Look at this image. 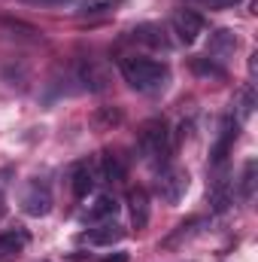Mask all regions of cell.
Segmentation results:
<instances>
[{
    "label": "cell",
    "instance_id": "cell-1",
    "mask_svg": "<svg viewBox=\"0 0 258 262\" xmlns=\"http://www.w3.org/2000/svg\"><path fill=\"white\" fill-rule=\"evenodd\" d=\"M122 76L134 92H146V95H155L161 89H167L170 82V67L161 64V61H152V58H137L128 55L122 58Z\"/></svg>",
    "mask_w": 258,
    "mask_h": 262
},
{
    "label": "cell",
    "instance_id": "cell-2",
    "mask_svg": "<svg viewBox=\"0 0 258 262\" xmlns=\"http://www.w3.org/2000/svg\"><path fill=\"white\" fill-rule=\"evenodd\" d=\"M170 149H173V140H170V128L164 119H149L140 134H137V152L143 156L146 165L152 168H164L167 159H170Z\"/></svg>",
    "mask_w": 258,
    "mask_h": 262
},
{
    "label": "cell",
    "instance_id": "cell-3",
    "mask_svg": "<svg viewBox=\"0 0 258 262\" xmlns=\"http://www.w3.org/2000/svg\"><path fill=\"white\" fill-rule=\"evenodd\" d=\"M189 192V171L179 165H164L155 180V195L164 204H179Z\"/></svg>",
    "mask_w": 258,
    "mask_h": 262
},
{
    "label": "cell",
    "instance_id": "cell-4",
    "mask_svg": "<svg viewBox=\"0 0 258 262\" xmlns=\"http://www.w3.org/2000/svg\"><path fill=\"white\" fill-rule=\"evenodd\" d=\"M21 210L28 216H46L52 210V189L46 180H31L24 189H21Z\"/></svg>",
    "mask_w": 258,
    "mask_h": 262
},
{
    "label": "cell",
    "instance_id": "cell-5",
    "mask_svg": "<svg viewBox=\"0 0 258 262\" xmlns=\"http://www.w3.org/2000/svg\"><path fill=\"white\" fill-rule=\"evenodd\" d=\"M213 171H216V177H213V183H210V189H207L210 210H213V213H225V210L234 204V180L225 174V165H222V168H213Z\"/></svg>",
    "mask_w": 258,
    "mask_h": 262
},
{
    "label": "cell",
    "instance_id": "cell-6",
    "mask_svg": "<svg viewBox=\"0 0 258 262\" xmlns=\"http://www.w3.org/2000/svg\"><path fill=\"white\" fill-rule=\"evenodd\" d=\"M170 28H173V34H176V40H179V43L192 46V43L200 40V34H203L207 21H203V15H197V12H192V9H179V12H173Z\"/></svg>",
    "mask_w": 258,
    "mask_h": 262
},
{
    "label": "cell",
    "instance_id": "cell-7",
    "mask_svg": "<svg viewBox=\"0 0 258 262\" xmlns=\"http://www.w3.org/2000/svg\"><path fill=\"white\" fill-rule=\"evenodd\" d=\"M100 183V171H97V159H85V162H76L73 171H70V186H73V195L85 198L88 192H94Z\"/></svg>",
    "mask_w": 258,
    "mask_h": 262
},
{
    "label": "cell",
    "instance_id": "cell-8",
    "mask_svg": "<svg viewBox=\"0 0 258 262\" xmlns=\"http://www.w3.org/2000/svg\"><path fill=\"white\" fill-rule=\"evenodd\" d=\"M237 131H240V122H237L234 116H225V119H222L219 140H216V146H213V159H210L213 168H222V165L228 162V152H231V146H234V140H237Z\"/></svg>",
    "mask_w": 258,
    "mask_h": 262
},
{
    "label": "cell",
    "instance_id": "cell-9",
    "mask_svg": "<svg viewBox=\"0 0 258 262\" xmlns=\"http://www.w3.org/2000/svg\"><path fill=\"white\" fill-rule=\"evenodd\" d=\"M125 238V229L116 223V220H104V223H94V229H88L82 235L85 244H94V247H113Z\"/></svg>",
    "mask_w": 258,
    "mask_h": 262
},
{
    "label": "cell",
    "instance_id": "cell-10",
    "mask_svg": "<svg viewBox=\"0 0 258 262\" xmlns=\"http://www.w3.org/2000/svg\"><path fill=\"white\" fill-rule=\"evenodd\" d=\"M28 244H31V235H28V229H21V226L0 232V262L18 259Z\"/></svg>",
    "mask_w": 258,
    "mask_h": 262
},
{
    "label": "cell",
    "instance_id": "cell-11",
    "mask_svg": "<svg viewBox=\"0 0 258 262\" xmlns=\"http://www.w3.org/2000/svg\"><path fill=\"white\" fill-rule=\"evenodd\" d=\"M128 210H131V223H134V229L140 232V229H146V223H149V192L146 189H131L128 192Z\"/></svg>",
    "mask_w": 258,
    "mask_h": 262
},
{
    "label": "cell",
    "instance_id": "cell-12",
    "mask_svg": "<svg viewBox=\"0 0 258 262\" xmlns=\"http://www.w3.org/2000/svg\"><path fill=\"white\" fill-rule=\"evenodd\" d=\"M116 210H119L116 198L100 195V198H94V204H88V207L82 210V223H104V220H113Z\"/></svg>",
    "mask_w": 258,
    "mask_h": 262
},
{
    "label": "cell",
    "instance_id": "cell-13",
    "mask_svg": "<svg viewBox=\"0 0 258 262\" xmlns=\"http://www.w3.org/2000/svg\"><path fill=\"white\" fill-rule=\"evenodd\" d=\"M203 226H207V220H200V216H194V220H189V223H179L161 244L164 247H179V244H186V241H192L194 235H200L203 232Z\"/></svg>",
    "mask_w": 258,
    "mask_h": 262
},
{
    "label": "cell",
    "instance_id": "cell-14",
    "mask_svg": "<svg viewBox=\"0 0 258 262\" xmlns=\"http://www.w3.org/2000/svg\"><path fill=\"white\" fill-rule=\"evenodd\" d=\"M134 40H140V43H146L152 49H170V37H167V31L161 25H140V28H134Z\"/></svg>",
    "mask_w": 258,
    "mask_h": 262
},
{
    "label": "cell",
    "instance_id": "cell-15",
    "mask_svg": "<svg viewBox=\"0 0 258 262\" xmlns=\"http://www.w3.org/2000/svg\"><path fill=\"white\" fill-rule=\"evenodd\" d=\"M255 186H258V162H255V159H249V162L243 165L240 180L234 183V192L240 195V201H252V195H255Z\"/></svg>",
    "mask_w": 258,
    "mask_h": 262
},
{
    "label": "cell",
    "instance_id": "cell-16",
    "mask_svg": "<svg viewBox=\"0 0 258 262\" xmlns=\"http://www.w3.org/2000/svg\"><path fill=\"white\" fill-rule=\"evenodd\" d=\"M97 171H100V183H119L125 177V165L113 152H100L97 156Z\"/></svg>",
    "mask_w": 258,
    "mask_h": 262
},
{
    "label": "cell",
    "instance_id": "cell-17",
    "mask_svg": "<svg viewBox=\"0 0 258 262\" xmlns=\"http://www.w3.org/2000/svg\"><path fill=\"white\" fill-rule=\"evenodd\" d=\"M234 107H237V122H246V119L255 113L258 95H255V85H252V82H246V85L237 92V101H234Z\"/></svg>",
    "mask_w": 258,
    "mask_h": 262
},
{
    "label": "cell",
    "instance_id": "cell-18",
    "mask_svg": "<svg viewBox=\"0 0 258 262\" xmlns=\"http://www.w3.org/2000/svg\"><path fill=\"white\" fill-rule=\"evenodd\" d=\"M234 49H237V37H234V31L222 28V31H216V34L210 37V55H213V58H225V55H231Z\"/></svg>",
    "mask_w": 258,
    "mask_h": 262
},
{
    "label": "cell",
    "instance_id": "cell-19",
    "mask_svg": "<svg viewBox=\"0 0 258 262\" xmlns=\"http://www.w3.org/2000/svg\"><path fill=\"white\" fill-rule=\"evenodd\" d=\"M125 0H82L79 3V15H107V12H116Z\"/></svg>",
    "mask_w": 258,
    "mask_h": 262
},
{
    "label": "cell",
    "instance_id": "cell-20",
    "mask_svg": "<svg viewBox=\"0 0 258 262\" xmlns=\"http://www.w3.org/2000/svg\"><path fill=\"white\" fill-rule=\"evenodd\" d=\"M192 70L194 73H200V76H213V79H222V76H225V67L216 64L213 58H194Z\"/></svg>",
    "mask_w": 258,
    "mask_h": 262
},
{
    "label": "cell",
    "instance_id": "cell-21",
    "mask_svg": "<svg viewBox=\"0 0 258 262\" xmlns=\"http://www.w3.org/2000/svg\"><path fill=\"white\" fill-rule=\"evenodd\" d=\"M119 122H122V110H119V107H104V110L94 113V125H97V128H113V125H119Z\"/></svg>",
    "mask_w": 258,
    "mask_h": 262
},
{
    "label": "cell",
    "instance_id": "cell-22",
    "mask_svg": "<svg viewBox=\"0 0 258 262\" xmlns=\"http://www.w3.org/2000/svg\"><path fill=\"white\" fill-rule=\"evenodd\" d=\"M197 3H203V6H210V9H231V6H237L240 0H197Z\"/></svg>",
    "mask_w": 258,
    "mask_h": 262
},
{
    "label": "cell",
    "instance_id": "cell-23",
    "mask_svg": "<svg viewBox=\"0 0 258 262\" xmlns=\"http://www.w3.org/2000/svg\"><path fill=\"white\" fill-rule=\"evenodd\" d=\"M28 3H40V6H58V3H67V0H28Z\"/></svg>",
    "mask_w": 258,
    "mask_h": 262
},
{
    "label": "cell",
    "instance_id": "cell-24",
    "mask_svg": "<svg viewBox=\"0 0 258 262\" xmlns=\"http://www.w3.org/2000/svg\"><path fill=\"white\" fill-rule=\"evenodd\" d=\"M6 216V195H3V183H0V220Z\"/></svg>",
    "mask_w": 258,
    "mask_h": 262
},
{
    "label": "cell",
    "instance_id": "cell-25",
    "mask_svg": "<svg viewBox=\"0 0 258 262\" xmlns=\"http://www.w3.org/2000/svg\"><path fill=\"white\" fill-rule=\"evenodd\" d=\"M104 262H128V253H116V256H107Z\"/></svg>",
    "mask_w": 258,
    "mask_h": 262
},
{
    "label": "cell",
    "instance_id": "cell-26",
    "mask_svg": "<svg viewBox=\"0 0 258 262\" xmlns=\"http://www.w3.org/2000/svg\"><path fill=\"white\" fill-rule=\"evenodd\" d=\"M249 73H252V76L258 73V55H252V58H249Z\"/></svg>",
    "mask_w": 258,
    "mask_h": 262
}]
</instances>
